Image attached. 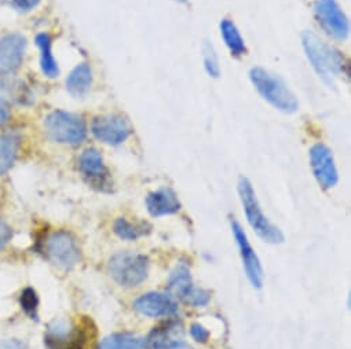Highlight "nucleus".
<instances>
[{
	"label": "nucleus",
	"mask_w": 351,
	"mask_h": 349,
	"mask_svg": "<svg viewBox=\"0 0 351 349\" xmlns=\"http://www.w3.org/2000/svg\"><path fill=\"white\" fill-rule=\"evenodd\" d=\"M304 53L315 73L329 86H333L337 77H348V62L341 53L328 46L313 32L302 35Z\"/></svg>",
	"instance_id": "nucleus-1"
},
{
	"label": "nucleus",
	"mask_w": 351,
	"mask_h": 349,
	"mask_svg": "<svg viewBox=\"0 0 351 349\" xmlns=\"http://www.w3.org/2000/svg\"><path fill=\"white\" fill-rule=\"evenodd\" d=\"M250 79L261 96L273 107L284 113H295L298 110V99L278 76L271 75L262 68H252Z\"/></svg>",
	"instance_id": "nucleus-2"
},
{
	"label": "nucleus",
	"mask_w": 351,
	"mask_h": 349,
	"mask_svg": "<svg viewBox=\"0 0 351 349\" xmlns=\"http://www.w3.org/2000/svg\"><path fill=\"white\" fill-rule=\"evenodd\" d=\"M239 196L244 207L247 220L255 230V233L267 244H282L284 234L278 227L269 222V219L263 214L254 188L247 178H240L239 181Z\"/></svg>",
	"instance_id": "nucleus-3"
},
{
	"label": "nucleus",
	"mask_w": 351,
	"mask_h": 349,
	"mask_svg": "<svg viewBox=\"0 0 351 349\" xmlns=\"http://www.w3.org/2000/svg\"><path fill=\"white\" fill-rule=\"evenodd\" d=\"M45 129L47 136L61 144L77 146L87 136L86 121L73 113L54 110L45 118Z\"/></svg>",
	"instance_id": "nucleus-4"
},
{
	"label": "nucleus",
	"mask_w": 351,
	"mask_h": 349,
	"mask_svg": "<svg viewBox=\"0 0 351 349\" xmlns=\"http://www.w3.org/2000/svg\"><path fill=\"white\" fill-rule=\"evenodd\" d=\"M108 270L120 286L136 287L147 276L149 259L145 255L121 252L110 259Z\"/></svg>",
	"instance_id": "nucleus-5"
},
{
	"label": "nucleus",
	"mask_w": 351,
	"mask_h": 349,
	"mask_svg": "<svg viewBox=\"0 0 351 349\" xmlns=\"http://www.w3.org/2000/svg\"><path fill=\"white\" fill-rule=\"evenodd\" d=\"M45 256L57 267L73 268L80 260V250L75 237L66 231L50 234L43 244Z\"/></svg>",
	"instance_id": "nucleus-6"
},
{
	"label": "nucleus",
	"mask_w": 351,
	"mask_h": 349,
	"mask_svg": "<svg viewBox=\"0 0 351 349\" xmlns=\"http://www.w3.org/2000/svg\"><path fill=\"white\" fill-rule=\"evenodd\" d=\"M91 132L102 143L117 146L131 136L132 127L121 114H105L93 120Z\"/></svg>",
	"instance_id": "nucleus-7"
},
{
	"label": "nucleus",
	"mask_w": 351,
	"mask_h": 349,
	"mask_svg": "<svg viewBox=\"0 0 351 349\" xmlns=\"http://www.w3.org/2000/svg\"><path fill=\"white\" fill-rule=\"evenodd\" d=\"M314 12L319 27L330 38L336 40H344L348 36V20L336 3V0H317Z\"/></svg>",
	"instance_id": "nucleus-8"
},
{
	"label": "nucleus",
	"mask_w": 351,
	"mask_h": 349,
	"mask_svg": "<svg viewBox=\"0 0 351 349\" xmlns=\"http://www.w3.org/2000/svg\"><path fill=\"white\" fill-rule=\"evenodd\" d=\"M79 170L93 188L101 192H109L112 189L110 173L97 148H87L82 153L79 158Z\"/></svg>",
	"instance_id": "nucleus-9"
},
{
	"label": "nucleus",
	"mask_w": 351,
	"mask_h": 349,
	"mask_svg": "<svg viewBox=\"0 0 351 349\" xmlns=\"http://www.w3.org/2000/svg\"><path fill=\"white\" fill-rule=\"evenodd\" d=\"M310 165L318 185L322 189L328 190L336 186L339 173L329 147L322 143L314 144L310 150Z\"/></svg>",
	"instance_id": "nucleus-10"
},
{
	"label": "nucleus",
	"mask_w": 351,
	"mask_h": 349,
	"mask_svg": "<svg viewBox=\"0 0 351 349\" xmlns=\"http://www.w3.org/2000/svg\"><path fill=\"white\" fill-rule=\"evenodd\" d=\"M232 230H233V235H234V240H236L239 250H240V256L243 259V266L247 272V276L254 287L261 289L263 285V278H265L261 260H259L258 255L255 253L254 248L251 246V244L247 238V234L244 233V230L239 222L232 220Z\"/></svg>",
	"instance_id": "nucleus-11"
},
{
	"label": "nucleus",
	"mask_w": 351,
	"mask_h": 349,
	"mask_svg": "<svg viewBox=\"0 0 351 349\" xmlns=\"http://www.w3.org/2000/svg\"><path fill=\"white\" fill-rule=\"evenodd\" d=\"M27 40L19 34L0 39V73H13L23 65Z\"/></svg>",
	"instance_id": "nucleus-12"
},
{
	"label": "nucleus",
	"mask_w": 351,
	"mask_h": 349,
	"mask_svg": "<svg viewBox=\"0 0 351 349\" xmlns=\"http://www.w3.org/2000/svg\"><path fill=\"white\" fill-rule=\"evenodd\" d=\"M134 309L145 316L160 318L173 316L178 312V304L169 294L162 293H146L134 301Z\"/></svg>",
	"instance_id": "nucleus-13"
},
{
	"label": "nucleus",
	"mask_w": 351,
	"mask_h": 349,
	"mask_svg": "<svg viewBox=\"0 0 351 349\" xmlns=\"http://www.w3.org/2000/svg\"><path fill=\"white\" fill-rule=\"evenodd\" d=\"M184 326L178 320H169L154 327L143 339L146 349H167L184 341Z\"/></svg>",
	"instance_id": "nucleus-14"
},
{
	"label": "nucleus",
	"mask_w": 351,
	"mask_h": 349,
	"mask_svg": "<svg viewBox=\"0 0 351 349\" xmlns=\"http://www.w3.org/2000/svg\"><path fill=\"white\" fill-rule=\"evenodd\" d=\"M146 208L149 214L154 218L173 215L180 212L181 203L178 196L169 188H161L153 193H149L146 197Z\"/></svg>",
	"instance_id": "nucleus-15"
},
{
	"label": "nucleus",
	"mask_w": 351,
	"mask_h": 349,
	"mask_svg": "<svg viewBox=\"0 0 351 349\" xmlns=\"http://www.w3.org/2000/svg\"><path fill=\"white\" fill-rule=\"evenodd\" d=\"M82 337L66 322H56L46 334V345L50 349H80Z\"/></svg>",
	"instance_id": "nucleus-16"
},
{
	"label": "nucleus",
	"mask_w": 351,
	"mask_h": 349,
	"mask_svg": "<svg viewBox=\"0 0 351 349\" xmlns=\"http://www.w3.org/2000/svg\"><path fill=\"white\" fill-rule=\"evenodd\" d=\"M21 144L19 132H6L0 135V174H5L16 162Z\"/></svg>",
	"instance_id": "nucleus-17"
},
{
	"label": "nucleus",
	"mask_w": 351,
	"mask_h": 349,
	"mask_svg": "<svg viewBox=\"0 0 351 349\" xmlns=\"http://www.w3.org/2000/svg\"><path fill=\"white\" fill-rule=\"evenodd\" d=\"M192 287V275L185 264L178 266L171 272V276L168 279V293L171 297H177L181 301H184V298L188 296Z\"/></svg>",
	"instance_id": "nucleus-18"
},
{
	"label": "nucleus",
	"mask_w": 351,
	"mask_h": 349,
	"mask_svg": "<svg viewBox=\"0 0 351 349\" xmlns=\"http://www.w3.org/2000/svg\"><path fill=\"white\" fill-rule=\"evenodd\" d=\"M93 84V72L88 64L77 65L66 79V90L75 96H83Z\"/></svg>",
	"instance_id": "nucleus-19"
},
{
	"label": "nucleus",
	"mask_w": 351,
	"mask_h": 349,
	"mask_svg": "<svg viewBox=\"0 0 351 349\" xmlns=\"http://www.w3.org/2000/svg\"><path fill=\"white\" fill-rule=\"evenodd\" d=\"M36 46L40 50V68L45 76L49 79H56L60 75L58 64L53 55V42L47 34H39L36 36Z\"/></svg>",
	"instance_id": "nucleus-20"
},
{
	"label": "nucleus",
	"mask_w": 351,
	"mask_h": 349,
	"mask_svg": "<svg viewBox=\"0 0 351 349\" xmlns=\"http://www.w3.org/2000/svg\"><path fill=\"white\" fill-rule=\"evenodd\" d=\"M221 35L232 55L241 57L247 53L244 39L241 38L237 27L230 20H223L221 23Z\"/></svg>",
	"instance_id": "nucleus-21"
},
{
	"label": "nucleus",
	"mask_w": 351,
	"mask_h": 349,
	"mask_svg": "<svg viewBox=\"0 0 351 349\" xmlns=\"http://www.w3.org/2000/svg\"><path fill=\"white\" fill-rule=\"evenodd\" d=\"M143 339L130 333H114L105 337L98 349H142Z\"/></svg>",
	"instance_id": "nucleus-22"
},
{
	"label": "nucleus",
	"mask_w": 351,
	"mask_h": 349,
	"mask_svg": "<svg viewBox=\"0 0 351 349\" xmlns=\"http://www.w3.org/2000/svg\"><path fill=\"white\" fill-rule=\"evenodd\" d=\"M150 226L147 223H131L128 222L127 219H123V218H119L114 224H113V231L114 234L121 238V240H125V241H135L146 234L150 233Z\"/></svg>",
	"instance_id": "nucleus-23"
},
{
	"label": "nucleus",
	"mask_w": 351,
	"mask_h": 349,
	"mask_svg": "<svg viewBox=\"0 0 351 349\" xmlns=\"http://www.w3.org/2000/svg\"><path fill=\"white\" fill-rule=\"evenodd\" d=\"M21 307L32 318L36 319L38 316V305H39V298L36 292L32 287H27L23 294H21Z\"/></svg>",
	"instance_id": "nucleus-24"
},
{
	"label": "nucleus",
	"mask_w": 351,
	"mask_h": 349,
	"mask_svg": "<svg viewBox=\"0 0 351 349\" xmlns=\"http://www.w3.org/2000/svg\"><path fill=\"white\" fill-rule=\"evenodd\" d=\"M204 68L207 70V73L214 77L218 79L221 75V68L218 64V58L217 54L214 51V47L210 43L204 44Z\"/></svg>",
	"instance_id": "nucleus-25"
},
{
	"label": "nucleus",
	"mask_w": 351,
	"mask_h": 349,
	"mask_svg": "<svg viewBox=\"0 0 351 349\" xmlns=\"http://www.w3.org/2000/svg\"><path fill=\"white\" fill-rule=\"evenodd\" d=\"M210 300H211V293L208 290L193 286L182 302L192 307H203V305H207Z\"/></svg>",
	"instance_id": "nucleus-26"
},
{
	"label": "nucleus",
	"mask_w": 351,
	"mask_h": 349,
	"mask_svg": "<svg viewBox=\"0 0 351 349\" xmlns=\"http://www.w3.org/2000/svg\"><path fill=\"white\" fill-rule=\"evenodd\" d=\"M42 0H12V6L19 12H32L40 5Z\"/></svg>",
	"instance_id": "nucleus-27"
},
{
	"label": "nucleus",
	"mask_w": 351,
	"mask_h": 349,
	"mask_svg": "<svg viewBox=\"0 0 351 349\" xmlns=\"http://www.w3.org/2000/svg\"><path fill=\"white\" fill-rule=\"evenodd\" d=\"M191 334L192 337L197 341V342H207L208 338H210V331L202 326L200 323H193L192 327H191Z\"/></svg>",
	"instance_id": "nucleus-28"
},
{
	"label": "nucleus",
	"mask_w": 351,
	"mask_h": 349,
	"mask_svg": "<svg viewBox=\"0 0 351 349\" xmlns=\"http://www.w3.org/2000/svg\"><path fill=\"white\" fill-rule=\"evenodd\" d=\"M13 238V230L12 227L0 219V249H3Z\"/></svg>",
	"instance_id": "nucleus-29"
},
{
	"label": "nucleus",
	"mask_w": 351,
	"mask_h": 349,
	"mask_svg": "<svg viewBox=\"0 0 351 349\" xmlns=\"http://www.w3.org/2000/svg\"><path fill=\"white\" fill-rule=\"evenodd\" d=\"M10 114L12 112H10L9 103L5 99L0 98V127H3L6 122H9Z\"/></svg>",
	"instance_id": "nucleus-30"
},
{
	"label": "nucleus",
	"mask_w": 351,
	"mask_h": 349,
	"mask_svg": "<svg viewBox=\"0 0 351 349\" xmlns=\"http://www.w3.org/2000/svg\"><path fill=\"white\" fill-rule=\"evenodd\" d=\"M24 344L19 339H9L5 342V349H24Z\"/></svg>",
	"instance_id": "nucleus-31"
},
{
	"label": "nucleus",
	"mask_w": 351,
	"mask_h": 349,
	"mask_svg": "<svg viewBox=\"0 0 351 349\" xmlns=\"http://www.w3.org/2000/svg\"><path fill=\"white\" fill-rule=\"evenodd\" d=\"M167 349H193V348H192L191 345H188L186 342L181 341V342L175 344V345H172V346H169V348H167Z\"/></svg>",
	"instance_id": "nucleus-32"
},
{
	"label": "nucleus",
	"mask_w": 351,
	"mask_h": 349,
	"mask_svg": "<svg viewBox=\"0 0 351 349\" xmlns=\"http://www.w3.org/2000/svg\"><path fill=\"white\" fill-rule=\"evenodd\" d=\"M175 2H178V3H188V0H175Z\"/></svg>",
	"instance_id": "nucleus-33"
}]
</instances>
